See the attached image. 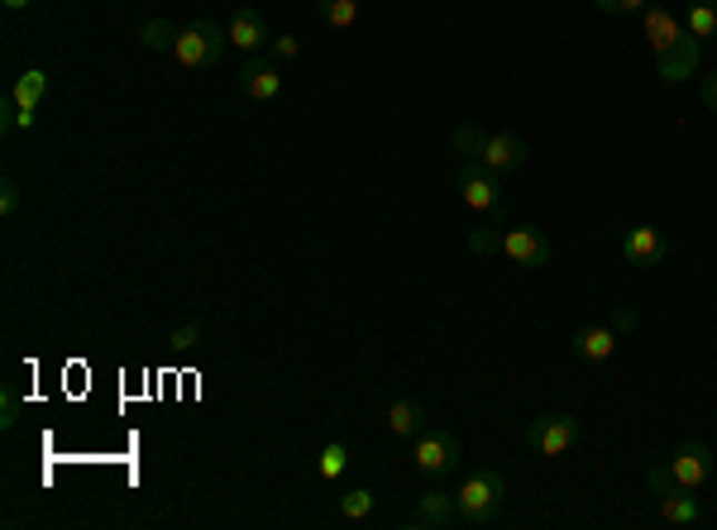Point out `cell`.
Returning <instances> with one entry per match:
<instances>
[{
    "label": "cell",
    "instance_id": "5",
    "mask_svg": "<svg viewBox=\"0 0 717 530\" xmlns=\"http://www.w3.org/2000/svg\"><path fill=\"white\" fill-rule=\"evenodd\" d=\"M584 426L574 421L569 411H540L531 426H526V454H540V459H560L579 444Z\"/></svg>",
    "mask_w": 717,
    "mask_h": 530
},
{
    "label": "cell",
    "instance_id": "13",
    "mask_svg": "<svg viewBox=\"0 0 717 530\" xmlns=\"http://www.w3.org/2000/svg\"><path fill=\"white\" fill-rule=\"evenodd\" d=\"M226 34H230V48H239L245 58H253V53H263L268 43H273V34H268V20L253 6H239L235 14H230V24H226Z\"/></svg>",
    "mask_w": 717,
    "mask_h": 530
},
{
    "label": "cell",
    "instance_id": "12",
    "mask_svg": "<svg viewBox=\"0 0 717 530\" xmlns=\"http://www.w3.org/2000/svg\"><path fill=\"white\" fill-rule=\"evenodd\" d=\"M665 234L656 230V224H631V230H621V259H627L631 268H656L665 263Z\"/></svg>",
    "mask_w": 717,
    "mask_h": 530
},
{
    "label": "cell",
    "instance_id": "6",
    "mask_svg": "<svg viewBox=\"0 0 717 530\" xmlns=\"http://www.w3.org/2000/svg\"><path fill=\"white\" fill-rule=\"evenodd\" d=\"M498 253L517 268H546L555 259V244L540 224H507L502 239H498Z\"/></svg>",
    "mask_w": 717,
    "mask_h": 530
},
{
    "label": "cell",
    "instance_id": "22",
    "mask_svg": "<svg viewBox=\"0 0 717 530\" xmlns=\"http://www.w3.org/2000/svg\"><path fill=\"white\" fill-rule=\"evenodd\" d=\"M316 469H321L326 483H335V478H345V469H349V449H345L340 440H330V444L321 449V463H316Z\"/></svg>",
    "mask_w": 717,
    "mask_h": 530
},
{
    "label": "cell",
    "instance_id": "1",
    "mask_svg": "<svg viewBox=\"0 0 717 530\" xmlns=\"http://www.w3.org/2000/svg\"><path fill=\"white\" fill-rule=\"evenodd\" d=\"M502 497H507V483H502L498 469H474L465 483L455 488L459 526H469V530L492 526V521H498V511H502Z\"/></svg>",
    "mask_w": 717,
    "mask_h": 530
},
{
    "label": "cell",
    "instance_id": "16",
    "mask_svg": "<svg viewBox=\"0 0 717 530\" xmlns=\"http://www.w3.org/2000/svg\"><path fill=\"white\" fill-rule=\"evenodd\" d=\"M569 349H574V359H584V363H608L617 353V330L603 326V320L598 326H584V330H574Z\"/></svg>",
    "mask_w": 717,
    "mask_h": 530
},
{
    "label": "cell",
    "instance_id": "7",
    "mask_svg": "<svg viewBox=\"0 0 717 530\" xmlns=\"http://www.w3.org/2000/svg\"><path fill=\"white\" fill-rule=\"evenodd\" d=\"M411 463H417L421 478H450L459 469V436H450V430H421L417 444H411Z\"/></svg>",
    "mask_w": 717,
    "mask_h": 530
},
{
    "label": "cell",
    "instance_id": "29",
    "mask_svg": "<svg viewBox=\"0 0 717 530\" xmlns=\"http://www.w3.org/2000/svg\"><path fill=\"white\" fill-rule=\"evenodd\" d=\"M498 239H502V234H492V230H474V234H469V249H474V253H498Z\"/></svg>",
    "mask_w": 717,
    "mask_h": 530
},
{
    "label": "cell",
    "instance_id": "21",
    "mask_svg": "<svg viewBox=\"0 0 717 530\" xmlns=\"http://www.w3.org/2000/svg\"><path fill=\"white\" fill-rule=\"evenodd\" d=\"M374 507H378V497H374V488H349L340 502H335V511H340L345 521H369L374 517Z\"/></svg>",
    "mask_w": 717,
    "mask_h": 530
},
{
    "label": "cell",
    "instance_id": "10",
    "mask_svg": "<svg viewBox=\"0 0 717 530\" xmlns=\"http://www.w3.org/2000/svg\"><path fill=\"white\" fill-rule=\"evenodd\" d=\"M239 91H245L249 101H278V91H282V62L278 58H263V53L245 58V68H239Z\"/></svg>",
    "mask_w": 717,
    "mask_h": 530
},
{
    "label": "cell",
    "instance_id": "27",
    "mask_svg": "<svg viewBox=\"0 0 717 530\" xmlns=\"http://www.w3.org/2000/svg\"><path fill=\"white\" fill-rule=\"evenodd\" d=\"M20 130V106H14V96L6 91V101H0V134H14Z\"/></svg>",
    "mask_w": 717,
    "mask_h": 530
},
{
    "label": "cell",
    "instance_id": "31",
    "mask_svg": "<svg viewBox=\"0 0 717 530\" xmlns=\"http://www.w3.org/2000/svg\"><path fill=\"white\" fill-rule=\"evenodd\" d=\"M698 96H704V106H708V110H717V72H713V77H704V91H698Z\"/></svg>",
    "mask_w": 717,
    "mask_h": 530
},
{
    "label": "cell",
    "instance_id": "17",
    "mask_svg": "<svg viewBox=\"0 0 717 530\" xmlns=\"http://www.w3.org/2000/svg\"><path fill=\"white\" fill-rule=\"evenodd\" d=\"M43 91H48V72L43 68H29V72H20L10 82V96H14V106H20V124H24V130H34V110L43 101Z\"/></svg>",
    "mask_w": 717,
    "mask_h": 530
},
{
    "label": "cell",
    "instance_id": "4",
    "mask_svg": "<svg viewBox=\"0 0 717 530\" xmlns=\"http://www.w3.org/2000/svg\"><path fill=\"white\" fill-rule=\"evenodd\" d=\"M646 488L656 492V507H660V521L665 526H704V502H698V492L679 488L675 478H669V469H646Z\"/></svg>",
    "mask_w": 717,
    "mask_h": 530
},
{
    "label": "cell",
    "instance_id": "3",
    "mask_svg": "<svg viewBox=\"0 0 717 530\" xmlns=\"http://www.w3.org/2000/svg\"><path fill=\"white\" fill-rule=\"evenodd\" d=\"M455 191H459V201H465L474 216H484V220H492V224L502 220V187H498V172H488L484 163L465 158V163L455 168Z\"/></svg>",
    "mask_w": 717,
    "mask_h": 530
},
{
    "label": "cell",
    "instance_id": "30",
    "mask_svg": "<svg viewBox=\"0 0 717 530\" xmlns=\"http://www.w3.org/2000/svg\"><path fill=\"white\" fill-rule=\"evenodd\" d=\"M608 326H613L617 334H631V330H636V311H631V307H617Z\"/></svg>",
    "mask_w": 717,
    "mask_h": 530
},
{
    "label": "cell",
    "instance_id": "11",
    "mask_svg": "<svg viewBox=\"0 0 717 530\" xmlns=\"http://www.w3.org/2000/svg\"><path fill=\"white\" fill-rule=\"evenodd\" d=\"M698 58H704V39H694V34H684L679 43H669L665 53H656V77L660 82H689V77L698 72Z\"/></svg>",
    "mask_w": 717,
    "mask_h": 530
},
{
    "label": "cell",
    "instance_id": "26",
    "mask_svg": "<svg viewBox=\"0 0 717 530\" xmlns=\"http://www.w3.org/2000/svg\"><path fill=\"white\" fill-rule=\"evenodd\" d=\"M268 48H273V58H278V62H297V58H301V39H297V34H278Z\"/></svg>",
    "mask_w": 717,
    "mask_h": 530
},
{
    "label": "cell",
    "instance_id": "23",
    "mask_svg": "<svg viewBox=\"0 0 717 530\" xmlns=\"http://www.w3.org/2000/svg\"><path fill=\"white\" fill-rule=\"evenodd\" d=\"M139 39H143V48H168L172 53V43H178V29H172L168 20H149L139 29Z\"/></svg>",
    "mask_w": 717,
    "mask_h": 530
},
{
    "label": "cell",
    "instance_id": "14",
    "mask_svg": "<svg viewBox=\"0 0 717 530\" xmlns=\"http://www.w3.org/2000/svg\"><path fill=\"white\" fill-rule=\"evenodd\" d=\"M641 34H646L650 58H656V53H665L669 43H679L689 29H684V14H675L669 6H646L641 10Z\"/></svg>",
    "mask_w": 717,
    "mask_h": 530
},
{
    "label": "cell",
    "instance_id": "24",
    "mask_svg": "<svg viewBox=\"0 0 717 530\" xmlns=\"http://www.w3.org/2000/svg\"><path fill=\"white\" fill-rule=\"evenodd\" d=\"M197 344H201V326H197V320H182V326L168 330V349L187 353V349H197Z\"/></svg>",
    "mask_w": 717,
    "mask_h": 530
},
{
    "label": "cell",
    "instance_id": "25",
    "mask_svg": "<svg viewBox=\"0 0 717 530\" xmlns=\"http://www.w3.org/2000/svg\"><path fill=\"white\" fill-rule=\"evenodd\" d=\"M450 143H455V153H459V158H478V143H484V130H478V124H459V130L450 134Z\"/></svg>",
    "mask_w": 717,
    "mask_h": 530
},
{
    "label": "cell",
    "instance_id": "9",
    "mask_svg": "<svg viewBox=\"0 0 717 530\" xmlns=\"http://www.w3.org/2000/svg\"><path fill=\"white\" fill-rule=\"evenodd\" d=\"M669 469V478H675L679 488H689V492H698L713 478V449L704 444V440H684L679 449H675V459L665 463Z\"/></svg>",
    "mask_w": 717,
    "mask_h": 530
},
{
    "label": "cell",
    "instance_id": "34",
    "mask_svg": "<svg viewBox=\"0 0 717 530\" xmlns=\"http://www.w3.org/2000/svg\"><path fill=\"white\" fill-rule=\"evenodd\" d=\"M6 10H24V6H34V0H0Z\"/></svg>",
    "mask_w": 717,
    "mask_h": 530
},
{
    "label": "cell",
    "instance_id": "28",
    "mask_svg": "<svg viewBox=\"0 0 717 530\" xmlns=\"http://www.w3.org/2000/svg\"><path fill=\"white\" fill-rule=\"evenodd\" d=\"M14 211H20V187H14L10 182V177H6V182H0V216H14Z\"/></svg>",
    "mask_w": 717,
    "mask_h": 530
},
{
    "label": "cell",
    "instance_id": "33",
    "mask_svg": "<svg viewBox=\"0 0 717 530\" xmlns=\"http://www.w3.org/2000/svg\"><path fill=\"white\" fill-rule=\"evenodd\" d=\"M594 10L598 14H617V0H594Z\"/></svg>",
    "mask_w": 717,
    "mask_h": 530
},
{
    "label": "cell",
    "instance_id": "2",
    "mask_svg": "<svg viewBox=\"0 0 717 530\" xmlns=\"http://www.w3.org/2000/svg\"><path fill=\"white\" fill-rule=\"evenodd\" d=\"M226 48H230V34H226V29L211 24V20H191V24L178 29L172 58H178L187 72H211V68H220Z\"/></svg>",
    "mask_w": 717,
    "mask_h": 530
},
{
    "label": "cell",
    "instance_id": "15",
    "mask_svg": "<svg viewBox=\"0 0 717 530\" xmlns=\"http://www.w3.org/2000/svg\"><path fill=\"white\" fill-rule=\"evenodd\" d=\"M411 526H421V530H450V526H459L455 492H445V488H426V492H417V511H411Z\"/></svg>",
    "mask_w": 717,
    "mask_h": 530
},
{
    "label": "cell",
    "instance_id": "19",
    "mask_svg": "<svg viewBox=\"0 0 717 530\" xmlns=\"http://www.w3.org/2000/svg\"><path fill=\"white\" fill-rule=\"evenodd\" d=\"M684 29H689L694 39H717V0H689Z\"/></svg>",
    "mask_w": 717,
    "mask_h": 530
},
{
    "label": "cell",
    "instance_id": "20",
    "mask_svg": "<svg viewBox=\"0 0 717 530\" xmlns=\"http://www.w3.org/2000/svg\"><path fill=\"white\" fill-rule=\"evenodd\" d=\"M316 14H321L326 29H355L359 24V0H316Z\"/></svg>",
    "mask_w": 717,
    "mask_h": 530
},
{
    "label": "cell",
    "instance_id": "32",
    "mask_svg": "<svg viewBox=\"0 0 717 530\" xmlns=\"http://www.w3.org/2000/svg\"><path fill=\"white\" fill-rule=\"evenodd\" d=\"M650 0H617V14H641Z\"/></svg>",
    "mask_w": 717,
    "mask_h": 530
},
{
    "label": "cell",
    "instance_id": "18",
    "mask_svg": "<svg viewBox=\"0 0 717 530\" xmlns=\"http://www.w3.org/2000/svg\"><path fill=\"white\" fill-rule=\"evenodd\" d=\"M382 421H388V430H392L397 440H417L421 430H426V407H421L417 397H397Z\"/></svg>",
    "mask_w": 717,
    "mask_h": 530
},
{
    "label": "cell",
    "instance_id": "8",
    "mask_svg": "<svg viewBox=\"0 0 717 530\" xmlns=\"http://www.w3.org/2000/svg\"><path fill=\"white\" fill-rule=\"evenodd\" d=\"M526 158H531V149H526V139L512 134V130H498V134H484V143H478V158L474 163H484L488 172H521L526 168Z\"/></svg>",
    "mask_w": 717,
    "mask_h": 530
}]
</instances>
